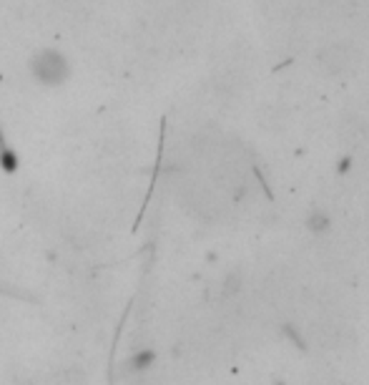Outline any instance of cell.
<instances>
[{
    "label": "cell",
    "mask_w": 369,
    "mask_h": 385,
    "mask_svg": "<svg viewBox=\"0 0 369 385\" xmlns=\"http://www.w3.org/2000/svg\"><path fill=\"white\" fill-rule=\"evenodd\" d=\"M0 164H3V169L6 171H15V166H18V157H15L13 149L8 146L3 131H0Z\"/></svg>",
    "instance_id": "1"
}]
</instances>
